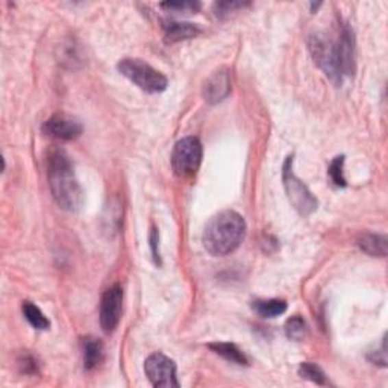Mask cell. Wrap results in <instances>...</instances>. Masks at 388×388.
<instances>
[{
    "instance_id": "1",
    "label": "cell",
    "mask_w": 388,
    "mask_h": 388,
    "mask_svg": "<svg viewBox=\"0 0 388 388\" xmlns=\"http://www.w3.org/2000/svg\"><path fill=\"white\" fill-rule=\"evenodd\" d=\"M308 47L314 62L325 71L335 85H341L344 79L355 73V37L348 25H341L335 38L317 32L308 38Z\"/></svg>"
},
{
    "instance_id": "3",
    "label": "cell",
    "mask_w": 388,
    "mask_h": 388,
    "mask_svg": "<svg viewBox=\"0 0 388 388\" xmlns=\"http://www.w3.org/2000/svg\"><path fill=\"white\" fill-rule=\"evenodd\" d=\"M246 237V221L239 213L226 210L208 221L204 231V246L213 256L235 252Z\"/></svg>"
},
{
    "instance_id": "23",
    "label": "cell",
    "mask_w": 388,
    "mask_h": 388,
    "mask_svg": "<svg viewBox=\"0 0 388 388\" xmlns=\"http://www.w3.org/2000/svg\"><path fill=\"white\" fill-rule=\"evenodd\" d=\"M387 348H385V339L380 343V350L376 352H370L369 359L373 364H378L380 367H385L387 365Z\"/></svg>"
},
{
    "instance_id": "22",
    "label": "cell",
    "mask_w": 388,
    "mask_h": 388,
    "mask_svg": "<svg viewBox=\"0 0 388 388\" xmlns=\"http://www.w3.org/2000/svg\"><path fill=\"white\" fill-rule=\"evenodd\" d=\"M20 369L23 373H27V375H32V373H37L38 372V364L35 361V358L31 355H26V356H21V359L19 361Z\"/></svg>"
},
{
    "instance_id": "10",
    "label": "cell",
    "mask_w": 388,
    "mask_h": 388,
    "mask_svg": "<svg viewBox=\"0 0 388 388\" xmlns=\"http://www.w3.org/2000/svg\"><path fill=\"white\" fill-rule=\"evenodd\" d=\"M232 90V82H231V75L229 70L220 69L206 79L204 84V97L208 104L215 105L220 104L221 100H225Z\"/></svg>"
},
{
    "instance_id": "6",
    "label": "cell",
    "mask_w": 388,
    "mask_h": 388,
    "mask_svg": "<svg viewBox=\"0 0 388 388\" xmlns=\"http://www.w3.org/2000/svg\"><path fill=\"white\" fill-rule=\"evenodd\" d=\"M202 143L196 136H185L179 140L175 145L173 154H171V167H173L175 175L179 178L196 175L202 164Z\"/></svg>"
},
{
    "instance_id": "8",
    "label": "cell",
    "mask_w": 388,
    "mask_h": 388,
    "mask_svg": "<svg viewBox=\"0 0 388 388\" xmlns=\"http://www.w3.org/2000/svg\"><path fill=\"white\" fill-rule=\"evenodd\" d=\"M121 311H123V290L120 285H112L104 293L100 300L99 319L105 332L110 334L119 326Z\"/></svg>"
},
{
    "instance_id": "2",
    "label": "cell",
    "mask_w": 388,
    "mask_h": 388,
    "mask_svg": "<svg viewBox=\"0 0 388 388\" xmlns=\"http://www.w3.org/2000/svg\"><path fill=\"white\" fill-rule=\"evenodd\" d=\"M47 181L55 202L62 210L75 213L82 206V189L75 176V170L70 158L62 150H55L49 156Z\"/></svg>"
},
{
    "instance_id": "20",
    "label": "cell",
    "mask_w": 388,
    "mask_h": 388,
    "mask_svg": "<svg viewBox=\"0 0 388 388\" xmlns=\"http://www.w3.org/2000/svg\"><path fill=\"white\" fill-rule=\"evenodd\" d=\"M249 5V3H244V2H217L214 5V12L217 17H226L229 14L234 12L235 10H240L244 8V6Z\"/></svg>"
},
{
    "instance_id": "24",
    "label": "cell",
    "mask_w": 388,
    "mask_h": 388,
    "mask_svg": "<svg viewBox=\"0 0 388 388\" xmlns=\"http://www.w3.org/2000/svg\"><path fill=\"white\" fill-rule=\"evenodd\" d=\"M150 247H152V256L156 264H161V256H160V249H158V243H160V234H158V229L152 228V232L149 237Z\"/></svg>"
},
{
    "instance_id": "19",
    "label": "cell",
    "mask_w": 388,
    "mask_h": 388,
    "mask_svg": "<svg viewBox=\"0 0 388 388\" xmlns=\"http://www.w3.org/2000/svg\"><path fill=\"white\" fill-rule=\"evenodd\" d=\"M329 178L337 186H346V178H344V156H335L329 165Z\"/></svg>"
},
{
    "instance_id": "21",
    "label": "cell",
    "mask_w": 388,
    "mask_h": 388,
    "mask_svg": "<svg viewBox=\"0 0 388 388\" xmlns=\"http://www.w3.org/2000/svg\"><path fill=\"white\" fill-rule=\"evenodd\" d=\"M161 8L169 11H197L200 10L199 2H167L161 3Z\"/></svg>"
},
{
    "instance_id": "13",
    "label": "cell",
    "mask_w": 388,
    "mask_h": 388,
    "mask_svg": "<svg viewBox=\"0 0 388 388\" xmlns=\"http://www.w3.org/2000/svg\"><path fill=\"white\" fill-rule=\"evenodd\" d=\"M387 237L383 234H363L358 239V246L364 254L370 256H380L384 258L387 255Z\"/></svg>"
},
{
    "instance_id": "5",
    "label": "cell",
    "mask_w": 388,
    "mask_h": 388,
    "mask_svg": "<svg viewBox=\"0 0 388 388\" xmlns=\"http://www.w3.org/2000/svg\"><path fill=\"white\" fill-rule=\"evenodd\" d=\"M282 182L284 189L287 193V197H289L291 206L296 210L300 215L313 214L317 210V199L314 197V194L310 191V189L300 181L296 176V173L293 171V156H289L284 162L282 167Z\"/></svg>"
},
{
    "instance_id": "12",
    "label": "cell",
    "mask_w": 388,
    "mask_h": 388,
    "mask_svg": "<svg viewBox=\"0 0 388 388\" xmlns=\"http://www.w3.org/2000/svg\"><path fill=\"white\" fill-rule=\"evenodd\" d=\"M105 349L104 343L95 337H87L84 340V367L85 370H95L104 363Z\"/></svg>"
},
{
    "instance_id": "16",
    "label": "cell",
    "mask_w": 388,
    "mask_h": 388,
    "mask_svg": "<svg viewBox=\"0 0 388 388\" xmlns=\"http://www.w3.org/2000/svg\"><path fill=\"white\" fill-rule=\"evenodd\" d=\"M21 311H23L25 319L31 323L35 329H49L50 322L37 305H34L32 302H23V306H21Z\"/></svg>"
},
{
    "instance_id": "9",
    "label": "cell",
    "mask_w": 388,
    "mask_h": 388,
    "mask_svg": "<svg viewBox=\"0 0 388 388\" xmlns=\"http://www.w3.org/2000/svg\"><path fill=\"white\" fill-rule=\"evenodd\" d=\"M84 131L82 123L77 119L67 116V114H56L50 117L43 125V132L52 136L55 140L61 141H71L81 136Z\"/></svg>"
},
{
    "instance_id": "15",
    "label": "cell",
    "mask_w": 388,
    "mask_h": 388,
    "mask_svg": "<svg viewBox=\"0 0 388 388\" xmlns=\"http://www.w3.org/2000/svg\"><path fill=\"white\" fill-rule=\"evenodd\" d=\"M208 348H210L214 354L225 358L226 361H231L239 365H247L246 355L232 343H211Z\"/></svg>"
},
{
    "instance_id": "18",
    "label": "cell",
    "mask_w": 388,
    "mask_h": 388,
    "mask_svg": "<svg viewBox=\"0 0 388 388\" xmlns=\"http://www.w3.org/2000/svg\"><path fill=\"white\" fill-rule=\"evenodd\" d=\"M306 323L299 315H294L285 323V334L291 340H302L306 335Z\"/></svg>"
},
{
    "instance_id": "7",
    "label": "cell",
    "mask_w": 388,
    "mask_h": 388,
    "mask_svg": "<svg viewBox=\"0 0 388 388\" xmlns=\"http://www.w3.org/2000/svg\"><path fill=\"white\" fill-rule=\"evenodd\" d=\"M146 376L154 387L178 388L179 380L176 376V364L173 359L165 356L161 352L149 355L145 363Z\"/></svg>"
},
{
    "instance_id": "11",
    "label": "cell",
    "mask_w": 388,
    "mask_h": 388,
    "mask_svg": "<svg viewBox=\"0 0 388 388\" xmlns=\"http://www.w3.org/2000/svg\"><path fill=\"white\" fill-rule=\"evenodd\" d=\"M200 32L202 31H200L199 26L189 23V21H169V23L164 26V35L167 43L190 40L197 37Z\"/></svg>"
},
{
    "instance_id": "4",
    "label": "cell",
    "mask_w": 388,
    "mask_h": 388,
    "mask_svg": "<svg viewBox=\"0 0 388 388\" xmlns=\"http://www.w3.org/2000/svg\"><path fill=\"white\" fill-rule=\"evenodd\" d=\"M117 69L121 75L146 93L156 95L167 88V77L141 60L125 58L117 64Z\"/></svg>"
},
{
    "instance_id": "14",
    "label": "cell",
    "mask_w": 388,
    "mask_h": 388,
    "mask_svg": "<svg viewBox=\"0 0 388 388\" xmlns=\"http://www.w3.org/2000/svg\"><path fill=\"white\" fill-rule=\"evenodd\" d=\"M254 311L264 319H273L287 311V302L282 299H263L254 302Z\"/></svg>"
},
{
    "instance_id": "17",
    "label": "cell",
    "mask_w": 388,
    "mask_h": 388,
    "mask_svg": "<svg viewBox=\"0 0 388 388\" xmlns=\"http://www.w3.org/2000/svg\"><path fill=\"white\" fill-rule=\"evenodd\" d=\"M299 375L308 380H311L314 384L325 385L326 384V375L317 364L314 363H302L299 365Z\"/></svg>"
}]
</instances>
